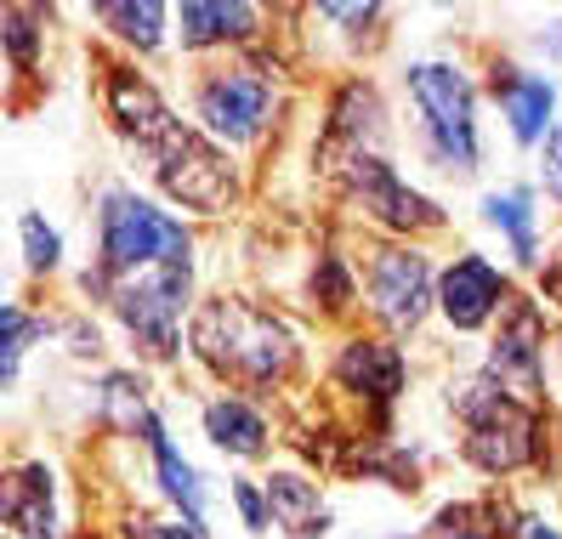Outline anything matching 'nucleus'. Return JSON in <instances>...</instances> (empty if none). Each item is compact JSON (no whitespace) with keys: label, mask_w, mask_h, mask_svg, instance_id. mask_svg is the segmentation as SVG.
<instances>
[{"label":"nucleus","mask_w":562,"mask_h":539,"mask_svg":"<svg viewBox=\"0 0 562 539\" xmlns=\"http://www.w3.org/2000/svg\"><path fill=\"white\" fill-rule=\"evenodd\" d=\"M193 347H200L222 375L245 381H273L290 363V329L268 313L245 307V301H211L193 324Z\"/></svg>","instance_id":"nucleus-1"},{"label":"nucleus","mask_w":562,"mask_h":539,"mask_svg":"<svg viewBox=\"0 0 562 539\" xmlns=\"http://www.w3.org/2000/svg\"><path fill=\"white\" fill-rule=\"evenodd\" d=\"M103 261L109 273H143V267H188V233L143 205L137 193H109L103 211Z\"/></svg>","instance_id":"nucleus-2"},{"label":"nucleus","mask_w":562,"mask_h":539,"mask_svg":"<svg viewBox=\"0 0 562 539\" xmlns=\"http://www.w3.org/2000/svg\"><path fill=\"white\" fill-rule=\"evenodd\" d=\"M460 415H467L472 426V460L488 465V471H512V465H528L540 454L535 443V415L522 409V403H512L506 392H494V386H467L460 392Z\"/></svg>","instance_id":"nucleus-3"},{"label":"nucleus","mask_w":562,"mask_h":539,"mask_svg":"<svg viewBox=\"0 0 562 539\" xmlns=\"http://www.w3.org/2000/svg\"><path fill=\"white\" fill-rule=\"evenodd\" d=\"M409 91L426 114V131H432V148L454 165V171H472L477 165V125H472V86L460 80L443 63H420L409 69Z\"/></svg>","instance_id":"nucleus-4"},{"label":"nucleus","mask_w":562,"mask_h":539,"mask_svg":"<svg viewBox=\"0 0 562 539\" xmlns=\"http://www.w3.org/2000/svg\"><path fill=\"white\" fill-rule=\"evenodd\" d=\"M188 295V267H143V273H120L114 284V307L120 318L148 335L154 352H177V313Z\"/></svg>","instance_id":"nucleus-5"},{"label":"nucleus","mask_w":562,"mask_h":539,"mask_svg":"<svg viewBox=\"0 0 562 539\" xmlns=\"http://www.w3.org/2000/svg\"><path fill=\"white\" fill-rule=\"evenodd\" d=\"M154 154H159V182L171 188L182 205H193V211H222L227 199H234L227 165H216V154H211L205 143H193L182 125H177Z\"/></svg>","instance_id":"nucleus-6"},{"label":"nucleus","mask_w":562,"mask_h":539,"mask_svg":"<svg viewBox=\"0 0 562 539\" xmlns=\"http://www.w3.org/2000/svg\"><path fill=\"white\" fill-rule=\"evenodd\" d=\"M370 290L392 329H415L426 318V301H432V273H426V261L415 250H381Z\"/></svg>","instance_id":"nucleus-7"},{"label":"nucleus","mask_w":562,"mask_h":539,"mask_svg":"<svg viewBox=\"0 0 562 539\" xmlns=\"http://www.w3.org/2000/svg\"><path fill=\"white\" fill-rule=\"evenodd\" d=\"M268 103H273V91L268 80H256V75H216L200 97V114L205 125L216 131V137L227 143H250L261 120H268Z\"/></svg>","instance_id":"nucleus-8"},{"label":"nucleus","mask_w":562,"mask_h":539,"mask_svg":"<svg viewBox=\"0 0 562 539\" xmlns=\"http://www.w3.org/2000/svg\"><path fill=\"white\" fill-rule=\"evenodd\" d=\"M347 182H352V193L363 199V211H375V216L392 222V227H438V211L426 205L420 193H409L375 154H352V159H347Z\"/></svg>","instance_id":"nucleus-9"},{"label":"nucleus","mask_w":562,"mask_h":539,"mask_svg":"<svg viewBox=\"0 0 562 539\" xmlns=\"http://www.w3.org/2000/svg\"><path fill=\"white\" fill-rule=\"evenodd\" d=\"M501 295H506V279L494 273L483 256H467L443 273V313H449L454 329H477L494 307H501Z\"/></svg>","instance_id":"nucleus-10"},{"label":"nucleus","mask_w":562,"mask_h":539,"mask_svg":"<svg viewBox=\"0 0 562 539\" xmlns=\"http://www.w3.org/2000/svg\"><path fill=\"white\" fill-rule=\"evenodd\" d=\"M7 523L23 539H57V523H52V471L46 465H29V471L12 478V489H7Z\"/></svg>","instance_id":"nucleus-11"},{"label":"nucleus","mask_w":562,"mask_h":539,"mask_svg":"<svg viewBox=\"0 0 562 539\" xmlns=\"http://www.w3.org/2000/svg\"><path fill=\"white\" fill-rule=\"evenodd\" d=\"M336 375L352 386V392H370V397H392L398 392V381H404V363H398V352L392 347H375V341H352L347 352H341V363H336Z\"/></svg>","instance_id":"nucleus-12"},{"label":"nucleus","mask_w":562,"mask_h":539,"mask_svg":"<svg viewBox=\"0 0 562 539\" xmlns=\"http://www.w3.org/2000/svg\"><path fill=\"white\" fill-rule=\"evenodd\" d=\"M488 369L501 375V392L517 386V392H535L540 386V352H535V313H517L512 335H501Z\"/></svg>","instance_id":"nucleus-13"},{"label":"nucleus","mask_w":562,"mask_h":539,"mask_svg":"<svg viewBox=\"0 0 562 539\" xmlns=\"http://www.w3.org/2000/svg\"><path fill=\"white\" fill-rule=\"evenodd\" d=\"M501 97H506V120L517 131V143H540L546 137V120H551V80H535V75H506L501 80Z\"/></svg>","instance_id":"nucleus-14"},{"label":"nucleus","mask_w":562,"mask_h":539,"mask_svg":"<svg viewBox=\"0 0 562 539\" xmlns=\"http://www.w3.org/2000/svg\"><path fill=\"white\" fill-rule=\"evenodd\" d=\"M205 431L211 443L227 449V454H261V437H268V426H261L256 409H245V403H211L205 409Z\"/></svg>","instance_id":"nucleus-15"},{"label":"nucleus","mask_w":562,"mask_h":539,"mask_svg":"<svg viewBox=\"0 0 562 539\" xmlns=\"http://www.w3.org/2000/svg\"><path fill=\"white\" fill-rule=\"evenodd\" d=\"M268 499H273V517L290 528V534H324V505H318V489L313 483H302L295 471H284V478H273V489H268Z\"/></svg>","instance_id":"nucleus-16"},{"label":"nucleus","mask_w":562,"mask_h":539,"mask_svg":"<svg viewBox=\"0 0 562 539\" xmlns=\"http://www.w3.org/2000/svg\"><path fill=\"white\" fill-rule=\"evenodd\" d=\"M256 12L250 7H205V0H188L182 7V41L188 46H211L227 35H250Z\"/></svg>","instance_id":"nucleus-17"},{"label":"nucleus","mask_w":562,"mask_h":539,"mask_svg":"<svg viewBox=\"0 0 562 539\" xmlns=\"http://www.w3.org/2000/svg\"><path fill=\"white\" fill-rule=\"evenodd\" d=\"M148 443H154V460H159L165 494L182 499L188 528H200V478H193V465H188V460H177V449H171V437H165V426H159V420L148 426Z\"/></svg>","instance_id":"nucleus-18"},{"label":"nucleus","mask_w":562,"mask_h":539,"mask_svg":"<svg viewBox=\"0 0 562 539\" xmlns=\"http://www.w3.org/2000/svg\"><path fill=\"white\" fill-rule=\"evenodd\" d=\"M483 211H488L494 227L512 233V250H517L522 261H535V222H528V199H522V193H488Z\"/></svg>","instance_id":"nucleus-19"},{"label":"nucleus","mask_w":562,"mask_h":539,"mask_svg":"<svg viewBox=\"0 0 562 539\" xmlns=\"http://www.w3.org/2000/svg\"><path fill=\"white\" fill-rule=\"evenodd\" d=\"M103 18L120 29V35L125 41H137V46H154L159 41V7H154V0H143V7H103Z\"/></svg>","instance_id":"nucleus-20"},{"label":"nucleus","mask_w":562,"mask_h":539,"mask_svg":"<svg viewBox=\"0 0 562 539\" xmlns=\"http://www.w3.org/2000/svg\"><path fill=\"white\" fill-rule=\"evenodd\" d=\"M23 250H29V267L46 273V267H57V233L41 216H23Z\"/></svg>","instance_id":"nucleus-21"},{"label":"nucleus","mask_w":562,"mask_h":539,"mask_svg":"<svg viewBox=\"0 0 562 539\" xmlns=\"http://www.w3.org/2000/svg\"><path fill=\"white\" fill-rule=\"evenodd\" d=\"M546 182H551V193L562 199V125L546 137Z\"/></svg>","instance_id":"nucleus-22"},{"label":"nucleus","mask_w":562,"mask_h":539,"mask_svg":"<svg viewBox=\"0 0 562 539\" xmlns=\"http://www.w3.org/2000/svg\"><path fill=\"white\" fill-rule=\"evenodd\" d=\"M234 499H239V512H245V523H250V528H268V512H261V494H256L250 483H239V489H234Z\"/></svg>","instance_id":"nucleus-23"},{"label":"nucleus","mask_w":562,"mask_h":539,"mask_svg":"<svg viewBox=\"0 0 562 539\" xmlns=\"http://www.w3.org/2000/svg\"><path fill=\"white\" fill-rule=\"evenodd\" d=\"M109 397H114V403H131V397H137V386H131V381H109ZM137 420L148 426L154 415H148V409H125V420H120V426H137Z\"/></svg>","instance_id":"nucleus-24"},{"label":"nucleus","mask_w":562,"mask_h":539,"mask_svg":"<svg viewBox=\"0 0 562 539\" xmlns=\"http://www.w3.org/2000/svg\"><path fill=\"white\" fill-rule=\"evenodd\" d=\"M131 539H200V534H193V528H171V523H137Z\"/></svg>","instance_id":"nucleus-25"},{"label":"nucleus","mask_w":562,"mask_h":539,"mask_svg":"<svg viewBox=\"0 0 562 539\" xmlns=\"http://www.w3.org/2000/svg\"><path fill=\"white\" fill-rule=\"evenodd\" d=\"M517 534H522V539H562V534H557L551 523H522Z\"/></svg>","instance_id":"nucleus-26"},{"label":"nucleus","mask_w":562,"mask_h":539,"mask_svg":"<svg viewBox=\"0 0 562 539\" xmlns=\"http://www.w3.org/2000/svg\"><path fill=\"white\" fill-rule=\"evenodd\" d=\"M546 290H551V295L562 301V261H557V267H551V273H546Z\"/></svg>","instance_id":"nucleus-27"},{"label":"nucleus","mask_w":562,"mask_h":539,"mask_svg":"<svg viewBox=\"0 0 562 539\" xmlns=\"http://www.w3.org/2000/svg\"><path fill=\"white\" fill-rule=\"evenodd\" d=\"M551 52H562V35H551Z\"/></svg>","instance_id":"nucleus-28"},{"label":"nucleus","mask_w":562,"mask_h":539,"mask_svg":"<svg viewBox=\"0 0 562 539\" xmlns=\"http://www.w3.org/2000/svg\"><path fill=\"white\" fill-rule=\"evenodd\" d=\"M454 539H477V534H454Z\"/></svg>","instance_id":"nucleus-29"}]
</instances>
